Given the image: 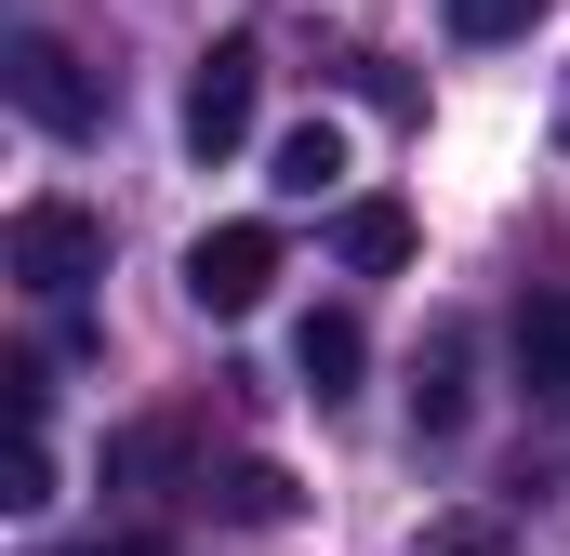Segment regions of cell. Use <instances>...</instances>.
I'll use <instances>...</instances> for the list:
<instances>
[{"label": "cell", "instance_id": "cell-1", "mask_svg": "<svg viewBox=\"0 0 570 556\" xmlns=\"http://www.w3.org/2000/svg\"><path fill=\"white\" fill-rule=\"evenodd\" d=\"M0 278L40 291V305H80V291L107 278V212H80V199H13V226H0Z\"/></svg>", "mask_w": 570, "mask_h": 556}, {"label": "cell", "instance_id": "cell-2", "mask_svg": "<svg viewBox=\"0 0 570 556\" xmlns=\"http://www.w3.org/2000/svg\"><path fill=\"white\" fill-rule=\"evenodd\" d=\"M0 93H13V120L27 133H53V146H80L94 120H107V80L53 40V27H13V53H0Z\"/></svg>", "mask_w": 570, "mask_h": 556}, {"label": "cell", "instance_id": "cell-3", "mask_svg": "<svg viewBox=\"0 0 570 556\" xmlns=\"http://www.w3.org/2000/svg\"><path fill=\"white\" fill-rule=\"evenodd\" d=\"M253 107H266V53L253 40H213L186 67V159H239L253 146Z\"/></svg>", "mask_w": 570, "mask_h": 556}, {"label": "cell", "instance_id": "cell-4", "mask_svg": "<svg viewBox=\"0 0 570 556\" xmlns=\"http://www.w3.org/2000/svg\"><path fill=\"white\" fill-rule=\"evenodd\" d=\"M279 291V226H199L186 239V305L199 318H253Z\"/></svg>", "mask_w": 570, "mask_h": 556}, {"label": "cell", "instance_id": "cell-5", "mask_svg": "<svg viewBox=\"0 0 570 556\" xmlns=\"http://www.w3.org/2000/svg\"><path fill=\"white\" fill-rule=\"evenodd\" d=\"M199 504H213L226 530H292V517H305V490H292V464H266V450H239V464H213V477H199Z\"/></svg>", "mask_w": 570, "mask_h": 556}, {"label": "cell", "instance_id": "cell-6", "mask_svg": "<svg viewBox=\"0 0 570 556\" xmlns=\"http://www.w3.org/2000/svg\"><path fill=\"white\" fill-rule=\"evenodd\" d=\"M292 371H305V398H318V411H345V398H358V371H372V331H358L345 305H318V318L292 331Z\"/></svg>", "mask_w": 570, "mask_h": 556}, {"label": "cell", "instance_id": "cell-7", "mask_svg": "<svg viewBox=\"0 0 570 556\" xmlns=\"http://www.w3.org/2000/svg\"><path fill=\"white\" fill-rule=\"evenodd\" d=\"M518 385L544 411H570V291H531L518 305Z\"/></svg>", "mask_w": 570, "mask_h": 556}, {"label": "cell", "instance_id": "cell-8", "mask_svg": "<svg viewBox=\"0 0 570 556\" xmlns=\"http://www.w3.org/2000/svg\"><path fill=\"white\" fill-rule=\"evenodd\" d=\"M332 252L358 278H399L412 266V212H399V199H345V212H332Z\"/></svg>", "mask_w": 570, "mask_h": 556}, {"label": "cell", "instance_id": "cell-9", "mask_svg": "<svg viewBox=\"0 0 570 556\" xmlns=\"http://www.w3.org/2000/svg\"><path fill=\"white\" fill-rule=\"evenodd\" d=\"M266 186H279V199H332V186H345V133H332V120H292Z\"/></svg>", "mask_w": 570, "mask_h": 556}, {"label": "cell", "instance_id": "cell-10", "mask_svg": "<svg viewBox=\"0 0 570 556\" xmlns=\"http://www.w3.org/2000/svg\"><path fill=\"white\" fill-rule=\"evenodd\" d=\"M412 424L425 437H464V331H438L425 358H412Z\"/></svg>", "mask_w": 570, "mask_h": 556}, {"label": "cell", "instance_id": "cell-11", "mask_svg": "<svg viewBox=\"0 0 570 556\" xmlns=\"http://www.w3.org/2000/svg\"><path fill=\"white\" fill-rule=\"evenodd\" d=\"M0 504H13V517L53 504V437H40V424H13V477H0Z\"/></svg>", "mask_w": 570, "mask_h": 556}, {"label": "cell", "instance_id": "cell-12", "mask_svg": "<svg viewBox=\"0 0 570 556\" xmlns=\"http://www.w3.org/2000/svg\"><path fill=\"white\" fill-rule=\"evenodd\" d=\"M544 0H451V40H531Z\"/></svg>", "mask_w": 570, "mask_h": 556}, {"label": "cell", "instance_id": "cell-13", "mask_svg": "<svg viewBox=\"0 0 570 556\" xmlns=\"http://www.w3.org/2000/svg\"><path fill=\"white\" fill-rule=\"evenodd\" d=\"M80 556H159V544H146V530H120V544H80Z\"/></svg>", "mask_w": 570, "mask_h": 556}, {"label": "cell", "instance_id": "cell-14", "mask_svg": "<svg viewBox=\"0 0 570 556\" xmlns=\"http://www.w3.org/2000/svg\"><path fill=\"white\" fill-rule=\"evenodd\" d=\"M451 556H504V544H451Z\"/></svg>", "mask_w": 570, "mask_h": 556}]
</instances>
